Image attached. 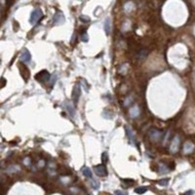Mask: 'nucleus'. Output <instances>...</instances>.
<instances>
[{"label": "nucleus", "instance_id": "f257e3e1", "mask_svg": "<svg viewBox=\"0 0 195 195\" xmlns=\"http://www.w3.org/2000/svg\"><path fill=\"white\" fill-rule=\"evenodd\" d=\"M43 14H42V11H41V9L37 8L35 10H33L31 15H30V18H29V22L31 25H35L36 22L39 20L41 18H42Z\"/></svg>", "mask_w": 195, "mask_h": 195}, {"label": "nucleus", "instance_id": "f03ea898", "mask_svg": "<svg viewBox=\"0 0 195 195\" xmlns=\"http://www.w3.org/2000/svg\"><path fill=\"white\" fill-rule=\"evenodd\" d=\"M94 172L97 176L99 177H106L107 176V169L106 165L104 163L101 164V165H97L94 167Z\"/></svg>", "mask_w": 195, "mask_h": 195}, {"label": "nucleus", "instance_id": "7ed1b4c3", "mask_svg": "<svg viewBox=\"0 0 195 195\" xmlns=\"http://www.w3.org/2000/svg\"><path fill=\"white\" fill-rule=\"evenodd\" d=\"M50 78H51V75L47 70H41L40 72H38L36 75H35V79H36L37 81L41 82V83L49 81Z\"/></svg>", "mask_w": 195, "mask_h": 195}, {"label": "nucleus", "instance_id": "20e7f679", "mask_svg": "<svg viewBox=\"0 0 195 195\" xmlns=\"http://www.w3.org/2000/svg\"><path fill=\"white\" fill-rule=\"evenodd\" d=\"M148 136L152 140H159L161 138V137L163 136V133L161 131H159L157 129H151L148 132Z\"/></svg>", "mask_w": 195, "mask_h": 195}, {"label": "nucleus", "instance_id": "39448f33", "mask_svg": "<svg viewBox=\"0 0 195 195\" xmlns=\"http://www.w3.org/2000/svg\"><path fill=\"white\" fill-rule=\"evenodd\" d=\"M179 138L178 136H176V137L174 138V140H172V142H171L170 151L172 153H176L177 151L179 150Z\"/></svg>", "mask_w": 195, "mask_h": 195}, {"label": "nucleus", "instance_id": "423d86ee", "mask_svg": "<svg viewBox=\"0 0 195 195\" xmlns=\"http://www.w3.org/2000/svg\"><path fill=\"white\" fill-rule=\"evenodd\" d=\"M80 93H81V90H80V85H75L72 92V99L74 104H77L79 101V97H80Z\"/></svg>", "mask_w": 195, "mask_h": 195}, {"label": "nucleus", "instance_id": "0eeeda50", "mask_svg": "<svg viewBox=\"0 0 195 195\" xmlns=\"http://www.w3.org/2000/svg\"><path fill=\"white\" fill-rule=\"evenodd\" d=\"M30 60H31V55H30L29 51L27 49H25L20 54V61H24V63H29Z\"/></svg>", "mask_w": 195, "mask_h": 195}, {"label": "nucleus", "instance_id": "6e6552de", "mask_svg": "<svg viewBox=\"0 0 195 195\" xmlns=\"http://www.w3.org/2000/svg\"><path fill=\"white\" fill-rule=\"evenodd\" d=\"M65 106L66 110L68 111V113L70 114L71 117H74L75 116V108H74V106L73 104L71 102H65Z\"/></svg>", "mask_w": 195, "mask_h": 195}, {"label": "nucleus", "instance_id": "1a4fd4ad", "mask_svg": "<svg viewBox=\"0 0 195 195\" xmlns=\"http://www.w3.org/2000/svg\"><path fill=\"white\" fill-rule=\"evenodd\" d=\"M194 148H195V146H194V145L192 142H185V145H184V146H183V151H184V153H191L192 151L194 150Z\"/></svg>", "mask_w": 195, "mask_h": 195}, {"label": "nucleus", "instance_id": "9d476101", "mask_svg": "<svg viewBox=\"0 0 195 195\" xmlns=\"http://www.w3.org/2000/svg\"><path fill=\"white\" fill-rule=\"evenodd\" d=\"M125 131H126V134H127L128 137H129L131 142L135 143L136 142V138H135V136H134V132L131 130V128L129 126H125Z\"/></svg>", "mask_w": 195, "mask_h": 195}, {"label": "nucleus", "instance_id": "9b49d317", "mask_svg": "<svg viewBox=\"0 0 195 195\" xmlns=\"http://www.w3.org/2000/svg\"><path fill=\"white\" fill-rule=\"evenodd\" d=\"M65 22V18H63V15L61 13H57L54 17V22L57 25H61Z\"/></svg>", "mask_w": 195, "mask_h": 195}, {"label": "nucleus", "instance_id": "f8f14e48", "mask_svg": "<svg viewBox=\"0 0 195 195\" xmlns=\"http://www.w3.org/2000/svg\"><path fill=\"white\" fill-rule=\"evenodd\" d=\"M81 172H82V174H83V176L86 177L87 179H91L92 177H93V173H92V171L90 170L88 167H83Z\"/></svg>", "mask_w": 195, "mask_h": 195}, {"label": "nucleus", "instance_id": "ddd939ff", "mask_svg": "<svg viewBox=\"0 0 195 195\" xmlns=\"http://www.w3.org/2000/svg\"><path fill=\"white\" fill-rule=\"evenodd\" d=\"M138 114H140V109H138V106H135L133 107L132 109L130 110V115L132 116L133 118H136L138 116Z\"/></svg>", "mask_w": 195, "mask_h": 195}, {"label": "nucleus", "instance_id": "4468645a", "mask_svg": "<svg viewBox=\"0 0 195 195\" xmlns=\"http://www.w3.org/2000/svg\"><path fill=\"white\" fill-rule=\"evenodd\" d=\"M169 171V168L167 167L166 164H163V163H160L159 164V172H160L161 174L163 173H168Z\"/></svg>", "mask_w": 195, "mask_h": 195}, {"label": "nucleus", "instance_id": "2eb2a0df", "mask_svg": "<svg viewBox=\"0 0 195 195\" xmlns=\"http://www.w3.org/2000/svg\"><path fill=\"white\" fill-rule=\"evenodd\" d=\"M90 179H91V181H90V184H91V186L93 187V188H95V189L99 188V187H100V183L97 181V179H93V178H91Z\"/></svg>", "mask_w": 195, "mask_h": 195}, {"label": "nucleus", "instance_id": "dca6fc26", "mask_svg": "<svg viewBox=\"0 0 195 195\" xmlns=\"http://www.w3.org/2000/svg\"><path fill=\"white\" fill-rule=\"evenodd\" d=\"M146 190H147V187L146 186H142V187H138V188L135 189V192L138 194H143L145 193Z\"/></svg>", "mask_w": 195, "mask_h": 195}, {"label": "nucleus", "instance_id": "f3484780", "mask_svg": "<svg viewBox=\"0 0 195 195\" xmlns=\"http://www.w3.org/2000/svg\"><path fill=\"white\" fill-rule=\"evenodd\" d=\"M104 29H106V33L108 35L110 32V20L109 19H106V22H104Z\"/></svg>", "mask_w": 195, "mask_h": 195}, {"label": "nucleus", "instance_id": "a211bd4d", "mask_svg": "<svg viewBox=\"0 0 195 195\" xmlns=\"http://www.w3.org/2000/svg\"><path fill=\"white\" fill-rule=\"evenodd\" d=\"M146 54H147V52H146V51H145V50L140 51V52L138 53V58H140V59L145 58V56H146Z\"/></svg>", "mask_w": 195, "mask_h": 195}, {"label": "nucleus", "instance_id": "6ab92c4d", "mask_svg": "<svg viewBox=\"0 0 195 195\" xmlns=\"http://www.w3.org/2000/svg\"><path fill=\"white\" fill-rule=\"evenodd\" d=\"M168 183H169V179H164L158 181V184H160V185H167Z\"/></svg>", "mask_w": 195, "mask_h": 195}, {"label": "nucleus", "instance_id": "aec40b11", "mask_svg": "<svg viewBox=\"0 0 195 195\" xmlns=\"http://www.w3.org/2000/svg\"><path fill=\"white\" fill-rule=\"evenodd\" d=\"M88 39H89L88 34H87L86 32H84L83 34L81 35V40L83 41V42H87V41H88Z\"/></svg>", "mask_w": 195, "mask_h": 195}, {"label": "nucleus", "instance_id": "412c9836", "mask_svg": "<svg viewBox=\"0 0 195 195\" xmlns=\"http://www.w3.org/2000/svg\"><path fill=\"white\" fill-rule=\"evenodd\" d=\"M102 161L104 164H106L107 162V153L106 152H104L102 155Z\"/></svg>", "mask_w": 195, "mask_h": 195}, {"label": "nucleus", "instance_id": "4be33fe9", "mask_svg": "<svg viewBox=\"0 0 195 195\" xmlns=\"http://www.w3.org/2000/svg\"><path fill=\"white\" fill-rule=\"evenodd\" d=\"M123 183H124L125 184H128V185H132V184L134 183L135 181H133V179H124V181H123Z\"/></svg>", "mask_w": 195, "mask_h": 195}, {"label": "nucleus", "instance_id": "5701e85b", "mask_svg": "<svg viewBox=\"0 0 195 195\" xmlns=\"http://www.w3.org/2000/svg\"><path fill=\"white\" fill-rule=\"evenodd\" d=\"M115 194H127L126 191H120V190H116L115 191Z\"/></svg>", "mask_w": 195, "mask_h": 195}, {"label": "nucleus", "instance_id": "b1692460", "mask_svg": "<svg viewBox=\"0 0 195 195\" xmlns=\"http://www.w3.org/2000/svg\"><path fill=\"white\" fill-rule=\"evenodd\" d=\"M80 19H81L82 20H84V22H86V20H87V22H88V20H90L89 18H84L83 16H81V17H80Z\"/></svg>", "mask_w": 195, "mask_h": 195}]
</instances>
